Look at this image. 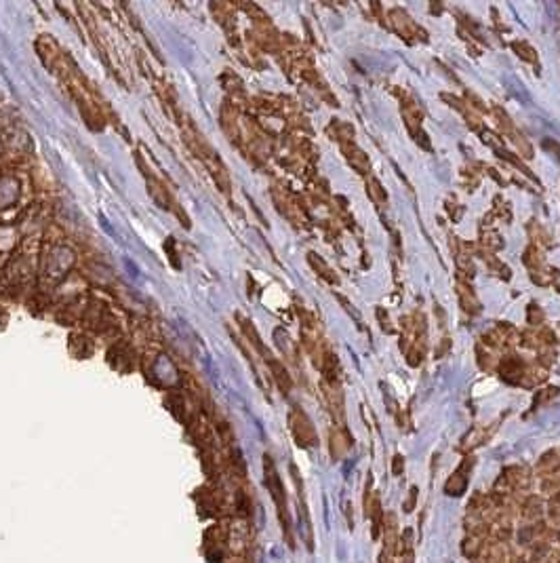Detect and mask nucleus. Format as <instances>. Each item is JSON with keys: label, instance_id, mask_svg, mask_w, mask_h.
<instances>
[{"label": "nucleus", "instance_id": "nucleus-10", "mask_svg": "<svg viewBox=\"0 0 560 563\" xmlns=\"http://www.w3.org/2000/svg\"><path fill=\"white\" fill-rule=\"evenodd\" d=\"M415 500H418V487H411V496H409L407 502H405V511H407V513H411V511L415 509Z\"/></svg>", "mask_w": 560, "mask_h": 563}, {"label": "nucleus", "instance_id": "nucleus-7", "mask_svg": "<svg viewBox=\"0 0 560 563\" xmlns=\"http://www.w3.org/2000/svg\"><path fill=\"white\" fill-rule=\"evenodd\" d=\"M556 395H559V388H556V386H550V388H546V390H539L537 397H535V401H533V405L539 407L541 403H548V401L554 399Z\"/></svg>", "mask_w": 560, "mask_h": 563}, {"label": "nucleus", "instance_id": "nucleus-9", "mask_svg": "<svg viewBox=\"0 0 560 563\" xmlns=\"http://www.w3.org/2000/svg\"><path fill=\"white\" fill-rule=\"evenodd\" d=\"M310 262H312V264H314V266L318 268L316 273H318L321 277H325V279H328V281H335L333 273L328 270V266H327V264H325V262H323V260H321V258H316V255H310Z\"/></svg>", "mask_w": 560, "mask_h": 563}, {"label": "nucleus", "instance_id": "nucleus-6", "mask_svg": "<svg viewBox=\"0 0 560 563\" xmlns=\"http://www.w3.org/2000/svg\"><path fill=\"white\" fill-rule=\"evenodd\" d=\"M331 447H333V456L335 458H339V456H343L346 454V450H348V445H350V441L348 439H343L341 437V432H333V439H331Z\"/></svg>", "mask_w": 560, "mask_h": 563}, {"label": "nucleus", "instance_id": "nucleus-4", "mask_svg": "<svg viewBox=\"0 0 560 563\" xmlns=\"http://www.w3.org/2000/svg\"><path fill=\"white\" fill-rule=\"evenodd\" d=\"M343 150H346V156H348V161L352 163V167H354L356 171H361V173H367V171H369V158L365 156V152H363L361 148H356L354 143H352V146L346 143Z\"/></svg>", "mask_w": 560, "mask_h": 563}, {"label": "nucleus", "instance_id": "nucleus-3", "mask_svg": "<svg viewBox=\"0 0 560 563\" xmlns=\"http://www.w3.org/2000/svg\"><path fill=\"white\" fill-rule=\"evenodd\" d=\"M472 465H474V460L467 458L466 462H464V467L457 469L449 477V481H447V485H445V494H447V496H462V494L466 492L467 470L472 469Z\"/></svg>", "mask_w": 560, "mask_h": 563}, {"label": "nucleus", "instance_id": "nucleus-5", "mask_svg": "<svg viewBox=\"0 0 560 563\" xmlns=\"http://www.w3.org/2000/svg\"><path fill=\"white\" fill-rule=\"evenodd\" d=\"M457 293L462 295V302H464V308H466L467 313H476L478 310V300H476V295L470 291V287L467 285H460L457 287Z\"/></svg>", "mask_w": 560, "mask_h": 563}, {"label": "nucleus", "instance_id": "nucleus-1", "mask_svg": "<svg viewBox=\"0 0 560 563\" xmlns=\"http://www.w3.org/2000/svg\"><path fill=\"white\" fill-rule=\"evenodd\" d=\"M266 483H268V490L272 494V500L279 509L280 523H282V532L289 540V544L293 547V536H291V523H289V511H286V494H284V487H282V481H280L279 472L274 469L272 460L266 458Z\"/></svg>", "mask_w": 560, "mask_h": 563}, {"label": "nucleus", "instance_id": "nucleus-11", "mask_svg": "<svg viewBox=\"0 0 560 563\" xmlns=\"http://www.w3.org/2000/svg\"><path fill=\"white\" fill-rule=\"evenodd\" d=\"M403 467H405L403 456H394V460H392V472H394L396 477H400V475H403Z\"/></svg>", "mask_w": 560, "mask_h": 563}, {"label": "nucleus", "instance_id": "nucleus-2", "mask_svg": "<svg viewBox=\"0 0 560 563\" xmlns=\"http://www.w3.org/2000/svg\"><path fill=\"white\" fill-rule=\"evenodd\" d=\"M291 426H293V435H295V439H297L299 445H304V447L316 445V432H314L310 420H308L301 412H297V414L291 418Z\"/></svg>", "mask_w": 560, "mask_h": 563}, {"label": "nucleus", "instance_id": "nucleus-8", "mask_svg": "<svg viewBox=\"0 0 560 563\" xmlns=\"http://www.w3.org/2000/svg\"><path fill=\"white\" fill-rule=\"evenodd\" d=\"M369 194H371V198H373L375 203H379V205H383V203L388 201V196H385L383 188L379 186V182H377V180H369Z\"/></svg>", "mask_w": 560, "mask_h": 563}]
</instances>
